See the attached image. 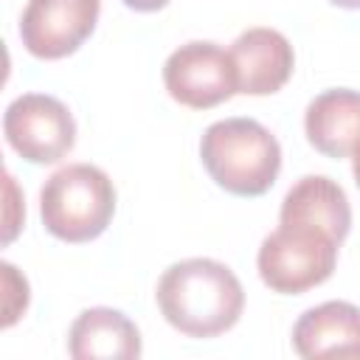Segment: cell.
Segmentation results:
<instances>
[{
  "mask_svg": "<svg viewBox=\"0 0 360 360\" xmlns=\"http://www.w3.org/2000/svg\"><path fill=\"white\" fill-rule=\"evenodd\" d=\"M155 301L166 323L180 335L217 338L242 318L245 290L228 264L197 256L163 270Z\"/></svg>",
  "mask_w": 360,
  "mask_h": 360,
  "instance_id": "1",
  "label": "cell"
},
{
  "mask_svg": "<svg viewBox=\"0 0 360 360\" xmlns=\"http://www.w3.org/2000/svg\"><path fill=\"white\" fill-rule=\"evenodd\" d=\"M200 160L228 194L262 197L281 172V146L256 118H222L202 132Z\"/></svg>",
  "mask_w": 360,
  "mask_h": 360,
  "instance_id": "2",
  "label": "cell"
},
{
  "mask_svg": "<svg viewBox=\"0 0 360 360\" xmlns=\"http://www.w3.org/2000/svg\"><path fill=\"white\" fill-rule=\"evenodd\" d=\"M115 214V186L93 163H68L39 188V217L51 236L82 245L98 239Z\"/></svg>",
  "mask_w": 360,
  "mask_h": 360,
  "instance_id": "3",
  "label": "cell"
},
{
  "mask_svg": "<svg viewBox=\"0 0 360 360\" xmlns=\"http://www.w3.org/2000/svg\"><path fill=\"white\" fill-rule=\"evenodd\" d=\"M340 242L307 222H278L256 253L259 278L281 295H301L323 284L338 264Z\"/></svg>",
  "mask_w": 360,
  "mask_h": 360,
  "instance_id": "4",
  "label": "cell"
},
{
  "mask_svg": "<svg viewBox=\"0 0 360 360\" xmlns=\"http://www.w3.org/2000/svg\"><path fill=\"white\" fill-rule=\"evenodd\" d=\"M3 132L8 146L37 166L62 160L76 143V121L70 110L48 93L17 96L6 107Z\"/></svg>",
  "mask_w": 360,
  "mask_h": 360,
  "instance_id": "5",
  "label": "cell"
},
{
  "mask_svg": "<svg viewBox=\"0 0 360 360\" xmlns=\"http://www.w3.org/2000/svg\"><path fill=\"white\" fill-rule=\"evenodd\" d=\"M163 84L177 104L191 110H211L239 93L231 51L205 39H191L169 53Z\"/></svg>",
  "mask_w": 360,
  "mask_h": 360,
  "instance_id": "6",
  "label": "cell"
},
{
  "mask_svg": "<svg viewBox=\"0 0 360 360\" xmlns=\"http://www.w3.org/2000/svg\"><path fill=\"white\" fill-rule=\"evenodd\" d=\"M101 0H28L20 17V39L37 59H65L93 34Z\"/></svg>",
  "mask_w": 360,
  "mask_h": 360,
  "instance_id": "7",
  "label": "cell"
},
{
  "mask_svg": "<svg viewBox=\"0 0 360 360\" xmlns=\"http://www.w3.org/2000/svg\"><path fill=\"white\" fill-rule=\"evenodd\" d=\"M231 59L236 68V87L245 96L278 93L295 68V53L290 39L276 28H248L231 45Z\"/></svg>",
  "mask_w": 360,
  "mask_h": 360,
  "instance_id": "8",
  "label": "cell"
},
{
  "mask_svg": "<svg viewBox=\"0 0 360 360\" xmlns=\"http://www.w3.org/2000/svg\"><path fill=\"white\" fill-rule=\"evenodd\" d=\"M292 349L307 360L360 357V307L349 301L309 307L292 326Z\"/></svg>",
  "mask_w": 360,
  "mask_h": 360,
  "instance_id": "9",
  "label": "cell"
},
{
  "mask_svg": "<svg viewBox=\"0 0 360 360\" xmlns=\"http://www.w3.org/2000/svg\"><path fill=\"white\" fill-rule=\"evenodd\" d=\"M307 141L326 158H352L360 146V90H323L304 112Z\"/></svg>",
  "mask_w": 360,
  "mask_h": 360,
  "instance_id": "10",
  "label": "cell"
},
{
  "mask_svg": "<svg viewBox=\"0 0 360 360\" xmlns=\"http://www.w3.org/2000/svg\"><path fill=\"white\" fill-rule=\"evenodd\" d=\"M68 352L73 360H135L141 357V332L124 312L90 307L70 323Z\"/></svg>",
  "mask_w": 360,
  "mask_h": 360,
  "instance_id": "11",
  "label": "cell"
},
{
  "mask_svg": "<svg viewBox=\"0 0 360 360\" xmlns=\"http://www.w3.org/2000/svg\"><path fill=\"white\" fill-rule=\"evenodd\" d=\"M278 222H307L326 231L343 245L352 228V208L346 191L326 174L301 177L281 200Z\"/></svg>",
  "mask_w": 360,
  "mask_h": 360,
  "instance_id": "12",
  "label": "cell"
},
{
  "mask_svg": "<svg viewBox=\"0 0 360 360\" xmlns=\"http://www.w3.org/2000/svg\"><path fill=\"white\" fill-rule=\"evenodd\" d=\"M0 270H3V290H6V318H3V326L8 329L25 312V307H28V281L8 262H3Z\"/></svg>",
  "mask_w": 360,
  "mask_h": 360,
  "instance_id": "13",
  "label": "cell"
},
{
  "mask_svg": "<svg viewBox=\"0 0 360 360\" xmlns=\"http://www.w3.org/2000/svg\"><path fill=\"white\" fill-rule=\"evenodd\" d=\"M127 8H132V11H143V14H149V11H160L163 6H169V0H121Z\"/></svg>",
  "mask_w": 360,
  "mask_h": 360,
  "instance_id": "14",
  "label": "cell"
},
{
  "mask_svg": "<svg viewBox=\"0 0 360 360\" xmlns=\"http://www.w3.org/2000/svg\"><path fill=\"white\" fill-rule=\"evenodd\" d=\"M352 174H354V183H357V188H360V146H357L354 155H352Z\"/></svg>",
  "mask_w": 360,
  "mask_h": 360,
  "instance_id": "15",
  "label": "cell"
},
{
  "mask_svg": "<svg viewBox=\"0 0 360 360\" xmlns=\"http://www.w3.org/2000/svg\"><path fill=\"white\" fill-rule=\"evenodd\" d=\"M338 8H360V0H329Z\"/></svg>",
  "mask_w": 360,
  "mask_h": 360,
  "instance_id": "16",
  "label": "cell"
}]
</instances>
